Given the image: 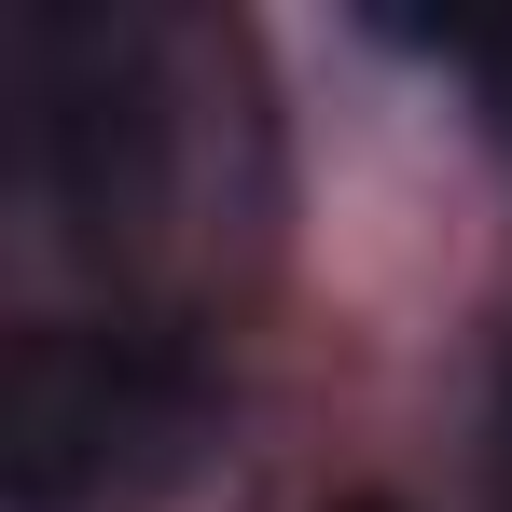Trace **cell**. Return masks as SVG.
Returning a JSON list of instances; mask_svg holds the SVG:
<instances>
[{"label": "cell", "mask_w": 512, "mask_h": 512, "mask_svg": "<svg viewBox=\"0 0 512 512\" xmlns=\"http://www.w3.org/2000/svg\"><path fill=\"white\" fill-rule=\"evenodd\" d=\"M194 443V388L111 333H28L14 346V499L28 512H111Z\"/></svg>", "instance_id": "cell-1"}]
</instances>
